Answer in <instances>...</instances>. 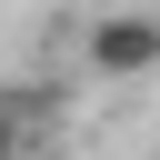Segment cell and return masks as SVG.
<instances>
[{
  "instance_id": "cell-1",
  "label": "cell",
  "mask_w": 160,
  "mask_h": 160,
  "mask_svg": "<svg viewBox=\"0 0 160 160\" xmlns=\"http://www.w3.org/2000/svg\"><path fill=\"white\" fill-rule=\"evenodd\" d=\"M80 70L110 80V90L160 80V10H150V0H110V10H90V30H80Z\"/></svg>"
},
{
  "instance_id": "cell-2",
  "label": "cell",
  "mask_w": 160,
  "mask_h": 160,
  "mask_svg": "<svg viewBox=\"0 0 160 160\" xmlns=\"http://www.w3.org/2000/svg\"><path fill=\"white\" fill-rule=\"evenodd\" d=\"M20 150H30V130H20V110L0 100V160H20Z\"/></svg>"
}]
</instances>
